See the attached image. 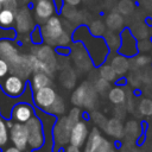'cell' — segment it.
Here are the masks:
<instances>
[{
  "mask_svg": "<svg viewBox=\"0 0 152 152\" xmlns=\"http://www.w3.org/2000/svg\"><path fill=\"white\" fill-rule=\"evenodd\" d=\"M1 89L7 96L17 99V97L21 96L23 93L25 91L26 83L23 81L21 77L17 76V75H11L5 80L4 84L1 86Z\"/></svg>",
  "mask_w": 152,
  "mask_h": 152,
  "instance_id": "8",
  "label": "cell"
},
{
  "mask_svg": "<svg viewBox=\"0 0 152 152\" xmlns=\"http://www.w3.org/2000/svg\"><path fill=\"white\" fill-rule=\"evenodd\" d=\"M65 152H81V150H80L78 146H75V145H71L70 144L69 146H66Z\"/></svg>",
  "mask_w": 152,
  "mask_h": 152,
  "instance_id": "45",
  "label": "cell"
},
{
  "mask_svg": "<svg viewBox=\"0 0 152 152\" xmlns=\"http://www.w3.org/2000/svg\"><path fill=\"white\" fill-rule=\"evenodd\" d=\"M81 116H82V112H81L80 107H76V106H75V107L70 110V113H69V115L66 116V119H68L69 124L72 126V125H75L76 122L80 121Z\"/></svg>",
  "mask_w": 152,
  "mask_h": 152,
  "instance_id": "36",
  "label": "cell"
},
{
  "mask_svg": "<svg viewBox=\"0 0 152 152\" xmlns=\"http://www.w3.org/2000/svg\"><path fill=\"white\" fill-rule=\"evenodd\" d=\"M108 100L113 104H122V103H125L126 89L120 87L119 84H116L114 87H110V89L108 90Z\"/></svg>",
  "mask_w": 152,
  "mask_h": 152,
  "instance_id": "21",
  "label": "cell"
},
{
  "mask_svg": "<svg viewBox=\"0 0 152 152\" xmlns=\"http://www.w3.org/2000/svg\"><path fill=\"white\" fill-rule=\"evenodd\" d=\"M56 96H57V94H56L55 89L50 86H46V87H43V88L34 91L33 103L38 109H42L45 112L52 104Z\"/></svg>",
  "mask_w": 152,
  "mask_h": 152,
  "instance_id": "7",
  "label": "cell"
},
{
  "mask_svg": "<svg viewBox=\"0 0 152 152\" xmlns=\"http://www.w3.org/2000/svg\"><path fill=\"white\" fill-rule=\"evenodd\" d=\"M109 64L112 65V68L114 69L115 74L120 77L126 75L129 71V59L128 57L124 56V55H115L112 57V59L109 61Z\"/></svg>",
  "mask_w": 152,
  "mask_h": 152,
  "instance_id": "18",
  "label": "cell"
},
{
  "mask_svg": "<svg viewBox=\"0 0 152 152\" xmlns=\"http://www.w3.org/2000/svg\"><path fill=\"white\" fill-rule=\"evenodd\" d=\"M45 112L46 113H50V114H52L55 116H58V115L64 114V112H65V103H64L63 99L57 95L56 99H55V101L52 102V104Z\"/></svg>",
  "mask_w": 152,
  "mask_h": 152,
  "instance_id": "27",
  "label": "cell"
},
{
  "mask_svg": "<svg viewBox=\"0 0 152 152\" xmlns=\"http://www.w3.org/2000/svg\"><path fill=\"white\" fill-rule=\"evenodd\" d=\"M63 2H65L68 6H76V5H78L80 2H81V0H63Z\"/></svg>",
  "mask_w": 152,
  "mask_h": 152,
  "instance_id": "46",
  "label": "cell"
},
{
  "mask_svg": "<svg viewBox=\"0 0 152 152\" xmlns=\"http://www.w3.org/2000/svg\"><path fill=\"white\" fill-rule=\"evenodd\" d=\"M15 28L19 33H27L31 32V30L34 27L33 18L31 15L30 10L25 6L23 8H19L15 11V19H14Z\"/></svg>",
  "mask_w": 152,
  "mask_h": 152,
  "instance_id": "10",
  "label": "cell"
},
{
  "mask_svg": "<svg viewBox=\"0 0 152 152\" xmlns=\"http://www.w3.org/2000/svg\"><path fill=\"white\" fill-rule=\"evenodd\" d=\"M137 48H138V52H147L150 50H152V43L151 40H146L145 38L137 42Z\"/></svg>",
  "mask_w": 152,
  "mask_h": 152,
  "instance_id": "40",
  "label": "cell"
},
{
  "mask_svg": "<svg viewBox=\"0 0 152 152\" xmlns=\"http://www.w3.org/2000/svg\"><path fill=\"white\" fill-rule=\"evenodd\" d=\"M53 1V5H55V8L57 12H61L62 11V7H63V0H52Z\"/></svg>",
  "mask_w": 152,
  "mask_h": 152,
  "instance_id": "44",
  "label": "cell"
},
{
  "mask_svg": "<svg viewBox=\"0 0 152 152\" xmlns=\"http://www.w3.org/2000/svg\"><path fill=\"white\" fill-rule=\"evenodd\" d=\"M62 81L64 83V87L66 88H72L75 86V82H76V76L74 74L72 70H65V72L62 75Z\"/></svg>",
  "mask_w": 152,
  "mask_h": 152,
  "instance_id": "35",
  "label": "cell"
},
{
  "mask_svg": "<svg viewBox=\"0 0 152 152\" xmlns=\"http://www.w3.org/2000/svg\"><path fill=\"white\" fill-rule=\"evenodd\" d=\"M30 38H31V42L36 45H39L43 43V37H42V33H40V27L39 26H34L32 30H31V33H30Z\"/></svg>",
  "mask_w": 152,
  "mask_h": 152,
  "instance_id": "38",
  "label": "cell"
},
{
  "mask_svg": "<svg viewBox=\"0 0 152 152\" xmlns=\"http://www.w3.org/2000/svg\"><path fill=\"white\" fill-rule=\"evenodd\" d=\"M99 76L104 78L108 82H115L118 80V75L115 74L114 69L112 68V65L109 63H102L99 65Z\"/></svg>",
  "mask_w": 152,
  "mask_h": 152,
  "instance_id": "25",
  "label": "cell"
},
{
  "mask_svg": "<svg viewBox=\"0 0 152 152\" xmlns=\"http://www.w3.org/2000/svg\"><path fill=\"white\" fill-rule=\"evenodd\" d=\"M135 152H145V151H141V150H138V148H137V151H135Z\"/></svg>",
  "mask_w": 152,
  "mask_h": 152,
  "instance_id": "49",
  "label": "cell"
},
{
  "mask_svg": "<svg viewBox=\"0 0 152 152\" xmlns=\"http://www.w3.org/2000/svg\"><path fill=\"white\" fill-rule=\"evenodd\" d=\"M4 152H21L19 148H17L15 146H11V147H8V148H6V150H4Z\"/></svg>",
  "mask_w": 152,
  "mask_h": 152,
  "instance_id": "47",
  "label": "cell"
},
{
  "mask_svg": "<svg viewBox=\"0 0 152 152\" xmlns=\"http://www.w3.org/2000/svg\"><path fill=\"white\" fill-rule=\"evenodd\" d=\"M43 42L52 46H66L70 43V36L64 30L63 23L57 15L50 17L40 26Z\"/></svg>",
  "mask_w": 152,
  "mask_h": 152,
  "instance_id": "2",
  "label": "cell"
},
{
  "mask_svg": "<svg viewBox=\"0 0 152 152\" xmlns=\"http://www.w3.org/2000/svg\"><path fill=\"white\" fill-rule=\"evenodd\" d=\"M56 52H57L58 55L66 56V55H69V53L71 52V50H70L69 48H66V46H57V48H56Z\"/></svg>",
  "mask_w": 152,
  "mask_h": 152,
  "instance_id": "43",
  "label": "cell"
},
{
  "mask_svg": "<svg viewBox=\"0 0 152 152\" xmlns=\"http://www.w3.org/2000/svg\"><path fill=\"white\" fill-rule=\"evenodd\" d=\"M129 63H133L134 69H141L144 66L150 65L152 63V58L148 55H146L144 52H140V53H137L135 56L131 57Z\"/></svg>",
  "mask_w": 152,
  "mask_h": 152,
  "instance_id": "26",
  "label": "cell"
},
{
  "mask_svg": "<svg viewBox=\"0 0 152 152\" xmlns=\"http://www.w3.org/2000/svg\"><path fill=\"white\" fill-rule=\"evenodd\" d=\"M8 71H10V65H8V63H7L5 59L0 58V77L7 75Z\"/></svg>",
  "mask_w": 152,
  "mask_h": 152,
  "instance_id": "42",
  "label": "cell"
},
{
  "mask_svg": "<svg viewBox=\"0 0 152 152\" xmlns=\"http://www.w3.org/2000/svg\"><path fill=\"white\" fill-rule=\"evenodd\" d=\"M138 113L141 116H152V99L144 97L138 103Z\"/></svg>",
  "mask_w": 152,
  "mask_h": 152,
  "instance_id": "29",
  "label": "cell"
},
{
  "mask_svg": "<svg viewBox=\"0 0 152 152\" xmlns=\"http://www.w3.org/2000/svg\"><path fill=\"white\" fill-rule=\"evenodd\" d=\"M106 26L110 31H119L124 26V18L120 13H110L106 18Z\"/></svg>",
  "mask_w": 152,
  "mask_h": 152,
  "instance_id": "24",
  "label": "cell"
},
{
  "mask_svg": "<svg viewBox=\"0 0 152 152\" xmlns=\"http://www.w3.org/2000/svg\"><path fill=\"white\" fill-rule=\"evenodd\" d=\"M8 137L11 138L13 145L20 151H24L27 147V129L25 124L21 122L12 124V126L10 127Z\"/></svg>",
  "mask_w": 152,
  "mask_h": 152,
  "instance_id": "9",
  "label": "cell"
},
{
  "mask_svg": "<svg viewBox=\"0 0 152 152\" xmlns=\"http://www.w3.org/2000/svg\"><path fill=\"white\" fill-rule=\"evenodd\" d=\"M75 52H76V53L74 55V58H72L74 62H75V65H76L78 69L83 70V71L90 70L94 64H93L91 58L89 57L87 50H86L84 48H81L80 50H76Z\"/></svg>",
  "mask_w": 152,
  "mask_h": 152,
  "instance_id": "20",
  "label": "cell"
},
{
  "mask_svg": "<svg viewBox=\"0 0 152 152\" xmlns=\"http://www.w3.org/2000/svg\"><path fill=\"white\" fill-rule=\"evenodd\" d=\"M71 102L76 107H82L88 110H94L99 104V94L94 89L93 84L86 81L72 91Z\"/></svg>",
  "mask_w": 152,
  "mask_h": 152,
  "instance_id": "3",
  "label": "cell"
},
{
  "mask_svg": "<svg viewBox=\"0 0 152 152\" xmlns=\"http://www.w3.org/2000/svg\"><path fill=\"white\" fill-rule=\"evenodd\" d=\"M89 118H90V120L96 125V127H99V128H101V129H104L107 119H106V116H104L102 113H100V112H97V110L94 109V110L90 112Z\"/></svg>",
  "mask_w": 152,
  "mask_h": 152,
  "instance_id": "31",
  "label": "cell"
},
{
  "mask_svg": "<svg viewBox=\"0 0 152 152\" xmlns=\"http://www.w3.org/2000/svg\"><path fill=\"white\" fill-rule=\"evenodd\" d=\"M15 19V11L10 8H1L0 10V27L1 28H11L14 24Z\"/></svg>",
  "mask_w": 152,
  "mask_h": 152,
  "instance_id": "23",
  "label": "cell"
},
{
  "mask_svg": "<svg viewBox=\"0 0 152 152\" xmlns=\"http://www.w3.org/2000/svg\"><path fill=\"white\" fill-rule=\"evenodd\" d=\"M19 57L17 48L12 44V40L10 38H1L0 39V58L5 59L8 65L15 62Z\"/></svg>",
  "mask_w": 152,
  "mask_h": 152,
  "instance_id": "14",
  "label": "cell"
},
{
  "mask_svg": "<svg viewBox=\"0 0 152 152\" xmlns=\"http://www.w3.org/2000/svg\"><path fill=\"white\" fill-rule=\"evenodd\" d=\"M103 38L106 40V44H107L109 51L116 52L118 49H119V46H120V34H118L115 31H110Z\"/></svg>",
  "mask_w": 152,
  "mask_h": 152,
  "instance_id": "28",
  "label": "cell"
},
{
  "mask_svg": "<svg viewBox=\"0 0 152 152\" xmlns=\"http://www.w3.org/2000/svg\"><path fill=\"white\" fill-rule=\"evenodd\" d=\"M71 125L69 124L66 116H61L57 121H55L52 127V137L56 146L63 147L69 144V135H70Z\"/></svg>",
  "mask_w": 152,
  "mask_h": 152,
  "instance_id": "5",
  "label": "cell"
},
{
  "mask_svg": "<svg viewBox=\"0 0 152 152\" xmlns=\"http://www.w3.org/2000/svg\"><path fill=\"white\" fill-rule=\"evenodd\" d=\"M141 133H142L141 125L137 120H129L124 126V138L125 141L127 142L135 144L137 140L141 137Z\"/></svg>",
  "mask_w": 152,
  "mask_h": 152,
  "instance_id": "16",
  "label": "cell"
},
{
  "mask_svg": "<svg viewBox=\"0 0 152 152\" xmlns=\"http://www.w3.org/2000/svg\"><path fill=\"white\" fill-rule=\"evenodd\" d=\"M137 39L131 32L129 28H124L120 33V46L118 49V53L124 55L126 57H133L138 53L137 48Z\"/></svg>",
  "mask_w": 152,
  "mask_h": 152,
  "instance_id": "6",
  "label": "cell"
},
{
  "mask_svg": "<svg viewBox=\"0 0 152 152\" xmlns=\"http://www.w3.org/2000/svg\"><path fill=\"white\" fill-rule=\"evenodd\" d=\"M26 129H27V145L31 150H37L44 144V129L43 124L40 119L34 114L31 119H28L26 122Z\"/></svg>",
  "mask_w": 152,
  "mask_h": 152,
  "instance_id": "4",
  "label": "cell"
},
{
  "mask_svg": "<svg viewBox=\"0 0 152 152\" xmlns=\"http://www.w3.org/2000/svg\"><path fill=\"white\" fill-rule=\"evenodd\" d=\"M51 84V78H50V75L45 74V72H34L33 76H32V80H31V89L33 91L43 88V87H46V86H50Z\"/></svg>",
  "mask_w": 152,
  "mask_h": 152,
  "instance_id": "22",
  "label": "cell"
},
{
  "mask_svg": "<svg viewBox=\"0 0 152 152\" xmlns=\"http://www.w3.org/2000/svg\"><path fill=\"white\" fill-rule=\"evenodd\" d=\"M103 137H102V133L100 131L99 127H93L91 131L89 132L87 139H86V142H84V148H83V152H95L99 147V145L101 144Z\"/></svg>",
  "mask_w": 152,
  "mask_h": 152,
  "instance_id": "17",
  "label": "cell"
},
{
  "mask_svg": "<svg viewBox=\"0 0 152 152\" xmlns=\"http://www.w3.org/2000/svg\"><path fill=\"white\" fill-rule=\"evenodd\" d=\"M89 32L93 34V36H97V37H102L103 33L106 32V25L102 23V21H94L89 27H88Z\"/></svg>",
  "mask_w": 152,
  "mask_h": 152,
  "instance_id": "34",
  "label": "cell"
},
{
  "mask_svg": "<svg viewBox=\"0 0 152 152\" xmlns=\"http://www.w3.org/2000/svg\"><path fill=\"white\" fill-rule=\"evenodd\" d=\"M126 81H127L128 86H131L132 88H134V89L140 88L141 84H142L141 76H140V70L139 69H131Z\"/></svg>",
  "mask_w": 152,
  "mask_h": 152,
  "instance_id": "30",
  "label": "cell"
},
{
  "mask_svg": "<svg viewBox=\"0 0 152 152\" xmlns=\"http://www.w3.org/2000/svg\"><path fill=\"white\" fill-rule=\"evenodd\" d=\"M56 12L52 0H37L34 5V17L39 23H44Z\"/></svg>",
  "mask_w": 152,
  "mask_h": 152,
  "instance_id": "13",
  "label": "cell"
},
{
  "mask_svg": "<svg viewBox=\"0 0 152 152\" xmlns=\"http://www.w3.org/2000/svg\"><path fill=\"white\" fill-rule=\"evenodd\" d=\"M4 1H5V0H0V10L2 8V5H4Z\"/></svg>",
  "mask_w": 152,
  "mask_h": 152,
  "instance_id": "48",
  "label": "cell"
},
{
  "mask_svg": "<svg viewBox=\"0 0 152 152\" xmlns=\"http://www.w3.org/2000/svg\"><path fill=\"white\" fill-rule=\"evenodd\" d=\"M95 152H116V151L114 148V145L108 139L103 138L101 144L99 145V147H97V150Z\"/></svg>",
  "mask_w": 152,
  "mask_h": 152,
  "instance_id": "39",
  "label": "cell"
},
{
  "mask_svg": "<svg viewBox=\"0 0 152 152\" xmlns=\"http://www.w3.org/2000/svg\"><path fill=\"white\" fill-rule=\"evenodd\" d=\"M36 114L33 107L27 102H18L15 103L11 112H10V119L14 122H21L25 124L28 119H31Z\"/></svg>",
  "mask_w": 152,
  "mask_h": 152,
  "instance_id": "11",
  "label": "cell"
},
{
  "mask_svg": "<svg viewBox=\"0 0 152 152\" xmlns=\"http://www.w3.org/2000/svg\"><path fill=\"white\" fill-rule=\"evenodd\" d=\"M140 70V76H141V81L142 84H148L152 83V66H144Z\"/></svg>",
  "mask_w": 152,
  "mask_h": 152,
  "instance_id": "37",
  "label": "cell"
},
{
  "mask_svg": "<svg viewBox=\"0 0 152 152\" xmlns=\"http://www.w3.org/2000/svg\"><path fill=\"white\" fill-rule=\"evenodd\" d=\"M38 59H40L42 62H44L52 71H55L56 66H57V61L55 57V51L51 49L50 45H42L38 46V49L34 51L33 53Z\"/></svg>",
  "mask_w": 152,
  "mask_h": 152,
  "instance_id": "15",
  "label": "cell"
},
{
  "mask_svg": "<svg viewBox=\"0 0 152 152\" xmlns=\"http://www.w3.org/2000/svg\"><path fill=\"white\" fill-rule=\"evenodd\" d=\"M109 137L114 138V139H122L124 138V125L121 122L120 119L118 118H112L109 120H107L104 129H103Z\"/></svg>",
  "mask_w": 152,
  "mask_h": 152,
  "instance_id": "19",
  "label": "cell"
},
{
  "mask_svg": "<svg viewBox=\"0 0 152 152\" xmlns=\"http://www.w3.org/2000/svg\"><path fill=\"white\" fill-rule=\"evenodd\" d=\"M72 39L74 42H82L94 65L97 66L106 61L109 53V49L106 44L104 38L93 36L86 25H80L77 28L74 30Z\"/></svg>",
  "mask_w": 152,
  "mask_h": 152,
  "instance_id": "1",
  "label": "cell"
},
{
  "mask_svg": "<svg viewBox=\"0 0 152 152\" xmlns=\"http://www.w3.org/2000/svg\"><path fill=\"white\" fill-rule=\"evenodd\" d=\"M93 87L97 94H104L110 89V82H108L104 78L99 76V78L93 83Z\"/></svg>",
  "mask_w": 152,
  "mask_h": 152,
  "instance_id": "32",
  "label": "cell"
},
{
  "mask_svg": "<svg viewBox=\"0 0 152 152\" xmlns=\"http://www.w3.org/2000/svg\"><path fill=\"white\" fill-rule=\"evenodd\" d=\"M89 134V129L88 126L84 121H78L75 125L71 126L70 129V135H69V144L82 147L86 142V139Z\"/></svg>",
  "mask_w": 152,
  "mask_h": 152,
  "instance_id": "12",
  "label": "cell"
},
{
  "mask_svg": "<svg viewBox=\"0 0 152 152\" xmlns=\"http://www.w3.org/2000/svg\"><path fill=\"white\" fill-rule=\"evenodd\" d=\"M8 141V129H7V122L6 119L0 115V148H2Z\"/></svg>",
  "mask_w": 152,
  "mask_h": 152,
  "instance_id": "33",
  "label": "cell"
},
{
  "mask_svg": "<svg viewBox=\"0 0 152 152\" xmlns=\"http://www.w3.org/2000/svg\"><path fill=\"white\" fill-rule=\"evenodd\" d=\"M18 0H5L4 1V5H2V8H10V10H13L15 11L18 8Z\"/></svg>",
  "mask_w": 152,
  "mask_h": 152,
  "instance_id": "41",
  "label": "cell"
}]
</instances>
